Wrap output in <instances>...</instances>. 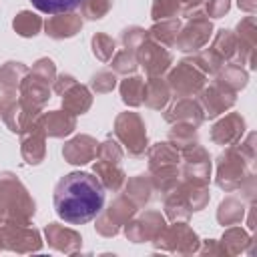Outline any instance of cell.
<instances>
[{"label": "cell", "mask_w": 257, "mask_h": 257, "mask_svg": "<svg viewBox=\"0 0 257 257\" xmlns=\"http://www.w3.org/2000/svg\"><path fill=\"white\" fill-rule=\"evenodd\" d=\"M104 205V185L90 173L74 171L58 181L54 189L56 215L72 225L92 221Z\"/></svg>", "instance_id": "cell-1"}, {"label": "cell", "mask_w": 257, "mask_h": 257, "mask_svg": "<svg viewBox=\"0 0 257 257\" xmlns=\"http://www.w3.org/2000/svg\"><path fill=\"white\" fill-rule=\"evenodd\" d=\"M34 8H38L40 12L46 14H60V12H68L74 10L82 0H30Z\"/></svg>", "instance_id": "cell-2"}]
</instances>
